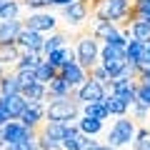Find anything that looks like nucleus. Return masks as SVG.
<instances>
[{
	"mask_svg": "<svg viewBox=\"0 0 150 150\" xmlns=\"http://www.w3.org/2000/svg\"><path fill=\"white\" fill-rule=\"evenodd\" d=\"M78 93L70 98H65V100H58V103H50L48 108H45V120L48 123H63L68 125L70 120L78 118Z\"/></svg>",
	"mask_w": 150,
	"mask_h": 150,
	"instance_id": "obj_1",
	"label": "nucleus"
},
{
	"mask_svg": "<svg viewBox=\"0 0 150 150\" xmlns=\"http://www.w3.org/2000/svg\"><path fill=\"white\" fill-rule=\"evenodd\" d=\"M128 13H130V0H103L100 8L95 10V18L123 28L128 20Z\"/></svg>",
	"mask_w": 150,
	"mask_h": 150,
	"instance_id": "obj_2",
	"label": "nucleus"
},
{
	"mask_svg": "<svg viewBox=\"0 0 150 150\" xmlns=\"http://www.w3.org/2000/svg\"><path fill=\"white\" fill-rule=\"evenodd\" d=\"M98 55H100V50H98V40L93 35H83L80 40H78V50H75L78 65H80L85 73H90V70L98 65Z\"/></svg>",
	"mask_w": 150,
	"mask_h": 150,
	"instance_id": "obj_3",
	"label": "nucleus"
},
{
	"mask_svg": "<svg viewBox=\"0 0 150 150\" xmlns=\"http://www.w3.org/2000/svg\"><path fill=\"white\" fill-rule=\"evenodd\" d=\"M135 133H138L135 120L133 118H120V120H115V125H112L110 133H108V145L115 150V148H120V145L135 140Z\"/></svg>",
	"mask_w": 150,
	"mask_h": 150,
	"instance_id": "obj_4",
	"label": "nucleus"
},
{
	"mask_svg": "<svg viewBox=\"0 0 150 150\" xmlns=\"http://www.w3.org/2000/svg\"><path fill=\"white\" fill-rule=\"evenodd\" d=\"M105 88L100 85V83L90 80L88 78V83L83 88H78V103H83V105H90V103H103L105 100Z\"/></svg>",
	"mask_w": 150,
	"mask_h": 150,
	"instance_id": "obj_5",
	"label": "nucleus"
},
{
	"mask_svg": "<svg viewBox=\"0 0 150 150\" xmlns=\"http://www.w3.org/2000/svg\"><path fill=\"white\" fill-rule=\"evenodd\" d=\"M3 135H5V143L8 145H15V143H23V140H28V138H38V133L35 130H30V128H25L23 123H18V120H10V123L3 128Z\"/></svg>",
	"mask_w": 150,
	"mask_h": 150,
	"instance_id": "obj_6",
	"label": "nucleus"
},
{
	"mask_svg": "<svg viewBox=\"0 0 150 150\" xmlns=\"http://www.w3.org/2000/svg\"><path fill=\"white\" fill-rule=\"evenodd\" d=\"M0 108L10 115V120H20L28 108V100L23 95H0Z\"/></svg>",
	"mask_w": 150,
	"mask_h": 150,
	"instance_id": "obj_7",
	"label": "nucleus"
},
{
	"mask_svg": "<svg viewBox=\"0 0 150 150\" xmlns=\"http://www.w3.org/2000/svg\"><path fill=\"white\" fill-rule=\"evenodd\" d=\"M45 105L43 103H28V108H25V112H23V118H20V123L25 125V128H30V130H38L40 125L45 123Z\"/></svg>",
	"mask_w": 150,
	"mask_h": 150,
	"instance_id": "obj_8",
	"label": "nucleus"
},
{
	"mask_svg": "<svg viewBox=\"0 0 150 150\" xmlns=\"http://www.w3.org/2000/svg\"><path fill=\"white\" fill-rule=\"evenodd\" d=\"M55 15L50 13H38V15H30L28 20H23V28L25 30H33V33H45V30H53L55 28Z\"/></svg>",
	"mask_w": 150,
	"mask_h": 150,
	"instance_id": "obj_9",
	"label": "nucleus"
},
{
	"mask_svg": "<svg viewBox=\"0 0 150 150\" xmlns=\"http://www.w3.org/2000/svg\"><path fill=\"white\" fill-rule=\"evenodd\" d=\"M60 75H63V80L68 83V85L73 88V90H75V88H83V85L88 83V73H85V70H83L78 63L65 65V68L60 70Z\"/></svg>",
	"mask_w": 150,
	"mask_h": 150,
	"instance_id": "obj_10",
	"label": "nucleus"
},
{
	"mask_svg": "<svg viewBox=\"0 0 150 150\" xmlns=\"http://www.w3.org/2000/svg\"><path fill=\"white\" fill-rule=\"evenodd\" d=\"M15 45H20V48H25V50H33V53H40L43 45H45V38L40 35V33H33V30H25V28H23L20 35H18V40H15Z\"/></svg>",
	"mask_w": 150,
	"mask_h": 150,
	"instance_id": "obj_11",
	"label": "nucleus"
},
{
	"mask_svg": "<svg viewBox=\"0 0 150 150\" xmlns=\"http://www.w3.org/2000/svg\"><path fill=\"white\" fill-rule=\"evenodd\" d=\"M125 55H128V65H140L145 60H150V53H148V45L145 43H138V40H130L128 48H125Z\"/></svg>",
	"mask_w": 150,
	"mask_h": 150,
	"instance_id": "obj_12",
	"label": "nucleus"
},
{
	"mask_svg": "<svg viewBox=\"0 0 150 150\" xmlns=\"http://www.w3.org/2000/svg\"><path fill=\"white\" fill-rule=\"evenodd\" d=\"M48 63L53 65L55 70H63L65 65L78 63V58H75V50L65 45V48H60V50H55V53H50V55H48Z\"/></svg>",
	"mask_w": 150,
	"mask_h": 150,
	"instance_id": "obj_13",
	"label": "nucleus"
},
{
	"mask_svg": "<svg viewBox=\"0 0 150 150\" xmlns=\"http://www.w3.org/2000/svg\"><path fill=\"white\" fill-rule=\"evenodd\" d=\"M20 30H23V23L20 20H3L0 23V45H10V43H15L18 40V35H20Z\"/></svg>",
	"mask_w": 150,
	"mask_h": 150,
	"instance_id": "obj_14",
	"label": "nucleus"
},
{
	"mask_svg": "<svg viewBox=\"0 0 150 150\" xmlns=\"http://www.w3.org/2000/svg\"><path fill=\"white\" fill-rule=\"evenodd\" d=\"M65 10V18H68L73 25H78V23H83L88 18V13H90V5H88L85 0H75L73 5H68V8H63Z\"/></svg>",
	"mask_w": 150,
	"mask_h": 150,
	"instance_id": "obj_15",
	"label": "nucleus"
},
{
	"mask_svg": "<svg viewBox=\"0 0 150 150\" xmlns=\"http://www.w3.org/2000/svg\"><path fill=\"white\" fill-rule=\"evenodd\" d=\"M20 95L25 98L28 103H43V100H45V95H48V85H43V83H33V85L23 88Z\"/></svg>",
	"mask_w": 150,
	"mask_h": 150,
	"instance_id": "obj_16",
	"label": "nucleus"
},
{
	"mask_svg": "<svg viewBox=\"0 0 150 150\" xmlns=\"http://www.w3.org/2000/svg\"><path fill=\"white\" fill-rule=\"evenodd\" d=\"M103 105L108 108V115H120V118H125V112H128V103L120 100L118 95H105V100H103Z\"/></svg>",
	"mask_w": 150,
	"mask_h": 150,
	"instance_id": "obj_17",
	"label": "nucleus"
},
{
	"mask_svg": "<svg viewBox=\"0 0 150 150\" xmlns=\"http://www.w3.org/2000/svg\"><path fill=\"white\" fill-rule=\"evenodd\" d=\"M43 63L40 60V53H33V50H25L20 55V60L15 63V70H38V65Z\"/></svg>",
	"mask_w": 150,
	"mask_h": 150,
	"instance_id": "obj_18",
	"label": "nucleus"
},
{
	"mask_svg": "<svg viewBox=\"0 0 150 150\" xmlns=\"http://www.w3.org/2000/svg\"><path fill=\"white\" fill-rule=\"evenodd\" d=\"M23 85L15 75H3L0 78V95H20Z\"/></svg>",
	"mask_w": 150,
	"mask_h": 150,
	"instance_id": "obj_19",
	"label": "nucleus"
},
{
	"mask_svg": "<svg viewBox=\"0 0 150 150\" xmlns=\"http://www.w3.org/2000/svg\"><path fill=\"white\" fill-rule=\"evenodd\" d=\"M115 33H118V28L112 25V23H108V20H98L95 30H93V38H95V40H105V43H108V40H110Z\"/></svg>",
	"mask_w": 150,
	"mask_h": 150,
	"instance_id": "obj_20",
	"label": "nucleus"
},
{
	"mask_svg": "<svg viewBox=\"0 0 150 150\" xmlns=\"http://www.w3.org/2000/svg\"><path fill=\"white\" fill-rule=\"evenodd\" d=\"M35 75H38V83H43V85H48V83L53 80V78H58V75H60V70H55L53 65L48 63V60H43V63L38 65Z\"/></svg>",
	"mask_w": 150,
	"mask_h": 150,
	"instance_id": "obj_21",
	"label": "nucleus"
},
{
	"mask_svg": "<svg viewBox=\"0 0 150 150\" xmlns=\"http://www.w3.org/2000/svg\"><path fill=\"white\" fill-rule=\"evenodd\" d=\"M130 40H138V43H150V25L148 23H133L130 25Z\"/></svg>",
	"mask_w": 150,
	"mask_h": 150,
	"instance_id": "obj_22",
	"label": "nucleus"
},
{
	"mask_svg": "<svg viewBox=\"0 0 150 150\" xmlns=\"http://www.w3.org/2000/svg\"><path fill=\"white\" fill-rule=\"evenodd\" d=\"M78 130H80L83 135H98L103 130V120H95V118H83L80 123H78Z\"/></svg>",
	"mask_w": 150,
	"mask_h": 150,
	"instance_id": "obj_23",
	"label": "nucleus"
},
{
	"mask_svg": "<svg viewBox=\"0 0 150 150\" xmlns=\"http://www.w3.org/2000/svg\"><path fill=\"white\" fill-rule=\"evenodd\" d=\"M18 60H20V50H18L15 43L0 45V65L3 63H18Z\"/></svg>",
	"mask_w": 150,
	"mask_h": 150,
	"instance_id": "obj_24",
	"label": "nucleus"
},
{
	"mask_svg": "<svg viewBox=\"0 0 150 150\" xmlns=\"http://www.w3.org/2000/svg\"><path fill=\"white\" fill-rule=\"evenodd\" d=\"M60 48H65V33H55V35H50L48 40H45V45H43V53L50 55V53H55V50H60Z\"/></svg>",
	"mask_w": 150,
	"mask_h": 150,
	"instance_id": "obj_25",
	"label": "nucleus"
},
{
	"mask_svg": "<svg viewBox=\"0 0 150 150\" xmlns=\"http://www.w3.org/2000/svg\"><path fill=\"white\" fill-rule=\"evenodd\" d=\"M135 103L150 110V83H135Z\"/></svg>",
	"mask_w": 150,
	"mask_h": 150,
	"instance_id": "obj_26",
	"label": "nucleus"
},
{
	"mask_svg": "<svg viewBox=\"0 0 150 150\" xmlns=\"http://www.w3.org/2000/svg\"><path fill=\"white\" fill-rule=\"evenodd\" d=\"M83 112H85V118H95V120H105L108 118V108L103 105V103H90V105L83 108Z\"/></svg>",
	"mask_w": 150,
	"mask_h": 150,
	"instance_id": "obj_27",
	"label": "nucleus"
},
{
	"mask_svg": "<svg viewBox=\"0 0 150 150\" xmlns=\"http://www.w3.org/2000/svg\"><path fill=\"white\" fill-rule=\"evenodd\" d=\"M18 10H20V3L18 0H8V5L3 8V15H0V20H18Z\"/></svg>",
	"mask_w": 150,
	"mask_h": 150,
	"instance_id": "obj_28",
	"label": "nucleus"
},
{
	"mask_svg": "<svg viewBox=\"0 0 150 150\" xmlns=\"http://www.w3.org/2000/svg\"><path fill=\"white\" fill-rule=\"evenodd\" d=\"M15 78L20 80V85H23V88H28V85H33V83H38L35 70H15Z\"/></svg>",
	"mask_w": 150,
	"mask_h": 150,
	"instance_id": "obj_29",
	"label": "nucleus"
},
{
	"mask_svg": "<svg viewBox=\"0 0 150 150\" xmlns=\"http://www.w3.org/2000/svg\"><path fill=\"white\" fill-rule=\"evenodd\" d=\"M10 150H40V145H38V138H28V140H23V143L10 145Z\"/></svg>",
	"mask_w": 150,
	"mask_h": 150,
	"instance_id": "obj_30",
	"label": "nucleus"
},
{
	"mask_svg": "<svg viewBox=\"0 0 150 150\" xmlns=\"http://www.w3.org/2000/svg\"><path fill=\"white\" fill-rule=\"evenodd\" d=\"M28 8H48V5H53L50 0H23Z\"/></svg>",
	"mask_w": 150,
	"mask_h": 150,
	"instance_id": "obj_31",
	"label": "nucleus"
},
{
	"mask_svg": "<svg viewBox=\"0 0 150 150\" xmlns=\"http://www.w3.org/2000/svg\"><path fill=\"white\" fill-rule=\"evenodd\" d=\"M148 115V108H143L140 103H135V118H145Z\"/></svg>",
	"mask_w": 150,
	"mask_h": 150,
	"instance_id": "obj_32",
	"label": "nucleus"
},
{
	"mask_svg": "<svg viewBox=\"0 0 150 150\" xmlns=\"http://www.w3.org/2000/svg\"><path fill=\"white\" fill-rule=\"evenodd\" d=\"M8 123H10V115H8V112L3 110V108H0V128H5Z\"/></svg>",
	"mask_w": 150,
	"mask_h": 150,
	"instance_id": "obj_33",
	"label": "nucleus"
},
{
	"mask_svg": "<svg viewBox=\"0 0 150 150\" xmlns=\"http://www.w3.org/2000/svg\"><path fill=\"white\" fill-rule=\"evenodd\" d=\"M53 5H60V8H68V5H73L75 0H50Z\"/></svg>",
	"mask_w": 150,
	"mask_h": 150,
	"instance_id": "obj_34",
	"label": "nucleus"
},
{
	"mask_svg": "<svg viewBox=\"0 0 150 150\" xmlns=\"http://www.w3.org/2000/svg\"><path fill=\"white\" fill-rule=\"evenodd\" d=\"M95 150H112V148H110V145H98Z\"/></svg>",
	"mask_w": 150,
	"mask_h": 150,
	"instance_id": "obj_35",
	"label": "nucleus"
},
{
	"mask_svg": "<svg viewBox=\"0 0 150 150\" xmlns=\"http://www.w3.org/2000/svg\"><path fill=\"white\" fill-rule=\"evenodd\" d=\"M8 5V0H0V15H3V8Z\"/></svg>",
	"mask_w": 150,
	"mask_h": 150,
	"instance_id": "obj_36",
	"label": "nucleus"
},
{
	"mask_svg": "<svg viewBox=\"0 0 150 150\" xmlns=\"http://www.w3.org/2000/svg\"><path fill=\"white\" fill-rule=\"evenodd\" d=\"M0 78H3V68H0Z\"/></svg>",
	"mask_w": 150,
	"mask_h": 150,
	"instance_id": "obj_37",
	"label": "nucleus"
},
{
	"mask_svg": "<svg viewBox=\"0 0 150 150\" xmlns=\"http://www.w3.org/2000/svg\"><path fill=\"white\" fill-rule=\"evenodd\" d=\"M148 53H150V43H148Z\"/></svg>",
	"mask_w": 150,
	"mask_h": 150,
	"instance_id": "obj_38",
	"label": "nucleus"
}]
</instances>
